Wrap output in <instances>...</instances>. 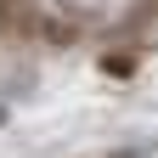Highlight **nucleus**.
Wrapping results in <instances>:
<instances>
[{"label":"nucleus","instance_id":"f257e3e1","mask_svg":"<svg viewBox=\"0 0 158 158\" xmlns=\"http://www.w3.org/2000/svg\"><path fill=\"white\" fill-rule=\"evenodd\" d=\"M0 124H6V107H0Z\"/></svg>","mask_w":158,"mask_h":158}]
</instances>
